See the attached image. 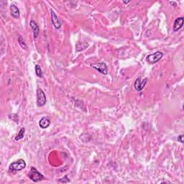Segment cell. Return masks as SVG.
Wrapping results in <instances>:
<instances>
[{
    "label": "cell",
    "instance_id": "1",
    "mask_svg": "<svg viewBox=\"0 0 184 184\" xmlns=\"http://www.w3.org/2000/svg\"><path fill=\"white\" fill-rule=\"evenodd\" d=\"M26 167V162L23 159H19L17 161L10 164L9 167V170L11 172L20 171Z\"/></svg>",
    "mask_w": 184,
    "mask_h": 184
},
{
    "label": "cell",
    "instance_id": "2",
    "mask_svg": "<svg viewBox=\"0 0 184 184\" xmlns=\"http://www.w3.org/2000/svg\"><path fill=\"white\" fill-rule=\"evenodd\" d=\"M29 178L32 180V181L37 182L41 181L44 179V175L42 173H40L39 171L36 169L35 167H32L30 169V171L29 175H28Z\"/></svg>",
    "mask_w": 184,
    "mask_h": 184
},
{
    "label": "cell",
    "instance_id": "3",
    "mask_svg": "<svg viewBox=\"0 0 184 184\" xmlns=\"http://www.w3.org/2000/svg\"><path fill=\"white\" fill-rule=\"evenodd\" d=\"M162 56H163V53L162 52L157 51V52L148 55L146 58V61L150 64H155L162 58Z\"/></svg>",
    "mask_w": 184,
    "mask_h": 184
},
{
    "label": "cell",
    "instance_id": "4",
    "mask_svg": "<svg viewBox=\"0 0 184 184\" xmlns=\"http://www.w3.org/2000/svg\"><path fill=\"white\" fill-rule=\"evenodd\" d=\"M46 104V96L42 89L37 90V104L38 107H43Z\"/></svg>",
    "mask_w": 184,
    "mask_h": 184
},
{
    "label": "cell",
    "instance_id": "5",
    "mask_svg": "<svg viewBox=\"0 0 184 184\" xmlns=\"http://www.w3.org/2000/svg\"><path fill=\"white\" fill-rule=\"evenodd\" d=\"M146 83H147V79H141V78L139 77L137 78V79H136V81H135L134 87H135V89L137 91V92H141V91L144 89Z\"/></svg>",
    "mask_w": 184,
    "mask_h": 184
},
{
    "label": "cell",
    "instance_id": "6",
    "mask_svg": "<svg viewBox=\"0 0 184 184\" xmlns=\"http://www.w3.org/2000/svg\"><path fill=\"white\" fill-rule=\"evenodd\" d=\"M92 66L103 75H107V74L108 69H107V65L104 63H97L96 65H92Z\"/></svg>",
    "mask_w": 184,
    "mask_h": 184
},
{
    "label": "cell",
    "instance_id": "7",
    "mask_svg": "<svg viewBox=\"0 0 184 184\" xmlns=\"http://www.w3.org/2000/svg\"><path fill=\"white\" fill-rule=\"evenodd\" d=\"M51 20H52L53 25H54V27L56 29H60L61 27V22L59 19L58 17L57 16V14L55 13V12L52 9H51Z\"/></svg>",
    "mask_w": 184,
    "mask_h": 184
},
{
    "label": "cell",
    "instance_id": "8",
    "mask_svg": "<svg viewBox=\"0 0 184 184\" xmlns=\"http://www.w3.org/2000/svg\"><path fill=\"white\" fill-rule=\"evenodd\" d=\"M183 23H184L183 17H178V18H177V19H175V22H174V24H173V31H175V32L178 31L180 28L183 27Z\"/></svg>",
    "mask_w": 184,
    "mask_h": 184
},
{
    "label": "cell",
    "instance_id": "9",
    "mask_svg": "<svg viewBox=\"0 0 184 184\" xmlns=\"http://www.w3.org/2000/svg\"><path fill=\"white\" fill-rule=\"evenodd\" d=\"M30 27L32 30L34 38H37L38 36L39 35V33H40V29H39V27H38V24L35 22L34 20H31L30 23Z\"/></svg>",
    "mask_w": 184,
    "mask_h": 184
},
{
    "label": "cell",
    "instance_id": "10",
    "mask_svg": "<svg viewBox=\"0 0 184 184\" xmlns=\"http://www.w3.org/2000/svg\"><path fill=\"white\" fill-rule=\"evenodd\" d=\"M50 125H51V120L48 117H43L39 122L40 127L42 129L47 128V127H49Z\"/></svg>",
    "mask_w": 184,
    "mask_h": 184
},
{
    "label": "cell",
    "instance_id": "11",
    "mask_svg": "<svg viewBox=\"0 0 184 184\" xmlns=\"http://www.w3.org/2000/svg\"><path fill=\"white\" fill-rule=\"evenodd\" d=\"M10 12H11V15L12 16V17L15 18H19V9L17 6L14 5V4H12L10 6Z\"/></svg>",
    "mask_w": 184,
    "mask_h": 184
},
{
    "label": "cell",
    "instance_id": "12",
    "mask_svg": "<svg viewBox=\"0 0 184 184\" xmlns=\"http://www.w3.org/2000/svg\"><path fill=\"white\" fill-rule=\"evenodd\" d=\"M25 129L24 127L21 128L20 130H19V134H18L17 136H16L15 140L18 141V140H21V139H22L25 136Z\"/></svg>",
    "mask_w": 184,
    "mask_h": 184
},
{
    "label": "cell",
    "instance_id": "13",
    "mask_svg": "<svg viewBox=\"0 0 184 184\" xmlns=\"http://www.w3.org/2000/svg\"><path fill=\"white\" fill-rule=\"evenodd\" d=\"M35 73H36V75H37L38 77L43 78V73L41 67L39 65L35 66Z\"/></svg>",
    "mask_w": 184,
    "mask_h": 184
},
{
    "label": "cell",
    "instance_id": "14",
    "mask_svg": "<svg viewBox=\"0 0 184 184\" xmlns=\"http://www.w3.org/2000/svg\"><path fill=\"white\" fill-rule=\"evenodd\" d=\"M18 42H19V45L21 46V48H22L25 49V50L27 49V45H26L25 43L24 40H23L22 36H19V38H18Z\"/></svg>",
    "mask_w": 184,
    "mask_h": 184
},
{
    "label": "cell",
    "instance_id": "15",
    "mask_svg": "<svg viewBox=\"0 0 184 184\" xmlns=\"http://www.w3.org/2000/svg\"><path fill=\"white\" fill-rule=\"evenodd\" d=\"M67 178H68L67 175H65V176H64V178L59 179L58 182H62V183H69L70 180H69V179Z\"/></svg>",
    "mask_w": 184,
    "mask_h": 184
},
{
    "label": "cell",
    "instance_id": "16",
    "mask_svg": "<svg viewBox=\"0 0 184 184\" xmlns=\"http://www.w3.org/2000/svg\"><path fill=\"white\" fill-rule=\"evenodd\" d=\"M178 142H181V143H183V135H180L179 137H178Z\"/></svg>",
    "mask_w": 184,
    "mask_h": 184
},
{
    "label": "cell",
    "instance_id": "17",
    "mask_svg": "<svg viewBox=\"0 0 184 184\" xmlns=\"http://www.w3.org/2000/svg\"><path fill=\"white\" fill-rule=\"evenodd\" d=\"M123 2H124V3H125V4H127V3H129V2H130V1H123Z\"/></svg>",
    "mask_w": 184,
    "mask_h": 184
}]
</instances>
